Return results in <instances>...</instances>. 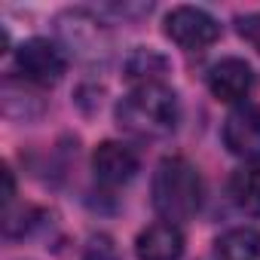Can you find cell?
Instances as JSON below:
<instances>
[{
    "label": "cell",
    "mask_w": 260,
    "mask_h": 260,
    "mask_svg": "<svg viewBox=\"0 0 260 260\" xmlns=\"http://www.w3.org/2000/svg\"><path fill=\"white\" fill-rule=\"evenodd\" d=\"M113 116L125 135H132L138 141H162L181 122V101H178V92L166 83L135 86L119 98Z\"/></svg>",
    "instance_id": "obj_1"
},
{
    "label": "cell",
    "mask_w": 260,
    "mask_h": 260,
    "mask_svg": "<svg viewBox=\"0 0 260 260\" xmlns=\"http://www.w3.org/2000/svg\"><path fill=\"white\" fill-rule=\"evenodd\" d=\"M150 202L153 211L169 223H184L196 217L202 205V178L199 169L187 156H166L159 159L153 181H150Z\"/></svg>",
    "instance_id": "obj_2"
},
{
    "label": "cell",
    "mask_w": 260,
    "mask_h": 260,
    "mask_svg": "<svg viewBox=\"0 0 260 260\" xmlns=\"http://www.w3.org/2000/svg\"><path fill=\"white\" fill-rule=\"evenodd\" d=\"M68 71V55L64 46L46 37H31L16 49V74L19 80L37 86V89H49L55 86Z\"/></svg>",
    "instance_id": "obj_3"
},
{
    "label": "cell",
    "mask_w": 260,
    "mask_h": 260,
    "mask_svg": "<svg viewBox=\"0 0 260 260\" xmlns=\"http://www.w3.org/2000/svg\"><path fill=\"white\" fill-rule=\"evenodd\" d=\"M162 31L184 52H202L220 40V22L202 7H172L162 19Z\"/></svg>",
    "instance_id": "obj_4"
},
{
    "label": "cell",
    "mask_w": 260,
    "mask_h": 260,
    "mask_svg": "<svg viewBox=\"0 0 260 260\" xmlns=\"http://www.w3.org/2000/svg\"><path fill=\"white\" fill-rule=\"evenodd\" d=\"M220 138L233 156L245 159V166H260V104L245 101L233 107L223 119Z\"/></svg>",
    "instance_id": "obj_5"
},
{
    "label": "cell",
    "mask_w": 260,
    "mask_h": 260,
    "mask_svg": "<svg viewBox=\"0 0 260 260\" xmlns=\"http://www.w3.org/2000/svg\"><path fill=\"white\" fill-rule=\"evenodd\" d=\"M55 31H58V43L77 55H98L104 52L107 43V28L98 19V13L89 10H64L55 19Z\"/></svg>",
    "instance_id": "obj_6"
},
{
    "label": "cell",
    "mask_w": 260,
    "mask_h": 260,
    "mask_svg": "<svg viewBox=\"0 0 260 260\" xmlns=\"http://www.w3.org/2000/svg\"><path fill=\"white\" fill-rule=\"evenodd\" d=\"M138 169H141V159H138L135 147L125 141H101L92 153V175L107 190L128 184L138 175Z\"/></svg>",
    "instance_id": "obj_7"
},
{
    "label": "cell",
    "mask_w": 260,
    "mask_h": 260,
    "mask_svg": "<svg viewBox=\"0 0 260 260\" xmlns=\"http://www.w3.org/2000/svg\"><path fill=\"white\" fill-rule=\"evenodd\" d=\"M205 83H208V92L223 101V104H245L251 89H254V68L239 58V55H226L220 61H214L205 74Z\"/></svg>",
    "instance_id": "obj_8"
},
{
    "label": "cell",
    "mask_w": 260,
    "mask_h": 260,
    "mask_svg": "<svg viewBox=\"0 0 260 260\" xmlns=\"http://www.w3.org/2000/svg\"><path fill=\"white\" fill-rule=\"evenodd\" d=\"M138 260H181L184 257V233L178 223L156 220L135 239Z\"/></svg>",
    "instance_id": "obj_9"
},
{
    "label": "cell",
    "mask_w": 260,
    "mask_h": 260,
    "mask_svg": "<svg viewBox=\"0 0 260 260\" xmlns=\"http://www.w3.org/2000/svg\"><path fill=\"white\" fill-rule=\"evenodd\" d=\"M169 71H172L169 58L159 49H150V46L132 49L128 58H125V64H122V74H125L128 83H132V89L135 86H159V83H166Z\"/></svg>",
    "instance_id": "obj_10"
},
{
    "label": "cell",
    "mask_w": 260,
    "mask_h": 260,
    "mask_svg": "<svg viewBox=\"0 0 260 260\" xmlns=\"http://www.w3.org/2000/svg\"><path fill=\"white\" fill-rule=\"evenodd\" d=\"M230 202L248 214V217H260V166H242L230 175L226 184Z\"/></svg>",
    "instance_id": "obj_11"
},
{
    "label": "cell",
    "mask_w": 260,
    "mask_h": 260,
    "mask_svg": "<svg viewBox=\"0 0 260 260\" xmlns=\"http://www.w3.org/2000/svg\"><path fill=\"white\" fill-rule=\"evenodd\" d=\"M214 254L220 260H260V230L233 226L214 239Z\"/></svg>",
    "instance_id": "obj_12"
},
{
    "label": "cell",
    "mask_w": 260,
    "mask_h": 260,
    "mask_svg": "<svg viewBox=\"0 0 260 260\" xmlns=\"http://www.w3.org/2000/svg\"><path fill=\"white\" fill-rule=\"evenodd\" d=\"M37 226H43V211L34 205H22V208H7L4 217V233L7 239H25L31 236Z\"/></svg>",
    "instance_id": "obj_13"
},
{
    "label": "cell",
    "mask_w": 260,
    "mask_h": 260,
    "mask_svg": "<svg viewBox=\"0 0 260 260\" xmlns=\"http://www.w3.org/2000/svg\"><path fill=\"white\" fill-rule=\"evenodd\" d=\"M83 260H122V254L107 233H95L83 248Z\"/></svg>",
    "instance_id": "obj_14"
},
{
    "label": "cell",
    "mask_w": 260,
    "mask_h": 260,
    "mask_svg": "<svg viewBox=\"0 0 260 260\" xmlns=\"http://www.w3.org/2000/svg\"><path fill=\"white\" fill-rule=\"evenodd\" d=\"M236 31H239V37H242L251 49L260 52V13H245V16H239V19H236Z\"/></svg>",
    "instance_id": "obj_15"
}]
</instances>
